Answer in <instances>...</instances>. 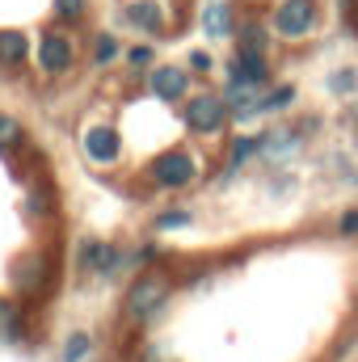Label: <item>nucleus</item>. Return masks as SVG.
I'll return each mask as SVG.
<instances>
[{
    "mask_svg": "<svg viewBox=\"0 0 358 362\" xmlns=\"http://www.w3.org/2000/svg\"><path fill=\"white\" fill-rule=\"evenodd\" d=\"M169 278L165 274H144L131 291H127V312L135 316V320H148V316H156L161 308H165V299H169Z\"/></svg>",
    "mask_w": 358,
    "mask_h": 362,
    "instance_id": "obj_1",
    "label": "nucleus"
},
{
    "mask_svg": "<svg viewBox=\"0 0 358 362\" xmlns=\"http://www.w3.org/2000/svg\"><path fill=\"white\" fill-rule=\"evenodd\" d=\"M224 118H228V101H224V97L202 93V97H194V101L185 105V122H190V131H198V135H215V131L224 127Z\"/></svg>",
    "mask_w": 358,
    "mask_h": 362,
    "instance_id": "obj_2",
    "label": "nucleus"
},
{
    "mask_svg": "<svg viewBox=\"0 0 358 362\" xmlns=\"http://www.w3.org/2000/svg\"><path fill=\"white\" fill-rule=\"evenodd\" d=\"M312 25H316V4L312 0H282L278 13H274V30L282 38H304Z\"/></svg>",
    "mask_w": 358,
    "mask_h": 362,
    "instance_id": "obj_3",
    "label": "nucleus"
},
{
    "mask_svg": "<svg viewBox=\"0 0 358 362\" xmlns=\"http://www.w3.org/2000/svg\"><path fill=\"white\" fill-rule=\"evenodd\" d=\"M194 173H198V169H194V160H190L185 152H165V156L152 160V181H156V185H169V189L190 185Z\"/></svg>",
    "mask_w": 358,
    "mask_h": 362,
    "instance_id": "obj_4",
    "label": "nucleus"
},
{
    "mask_svg": "<svg viewBox=\"0 0 358 362\" xmlns=\"http://www.w3.org/2000/svg\"><path fill=\"white\" fill-rule=\"evenodd\" d=\"M266 76H270L266 55L236 51V59H232V85H266Z\"/></svg>",
    "mask_w": 358,
    "mask_h": 362,
    "instance_id": "obj_5",
    "label": "nucleus"
},
{
    "mask_svg": "<svg viewBox=\"0 0 358 362\" xmlns=\"http://www.w3.org/2000/svg\"><path fill=\"white\" fill-rule=\"evenodd\" d=\"M85 156H89V160H101V165H110V160L118 156V135H114L110 127H93L89 135H85Z\"/></svg>",
    "mask_w": 358,
    "mask_h": 362,
    "instance_id": "obj_6",
    "label": "nucleus"
},
{
    "mask_svg": "<svg viewBox=\"0 0 358 362\" xmlns=\"http://www.w3.org/2000/svg\"><path fill=\"white\" fill-rule=\"evenodd\" d=\"M38 59H42V68H47V72H64V68L72 64V47H68L59 34H47V38H42V47H38Z\"/></svg>",
    "mask_w": 358,
    "mask_h": 362,
    "instance_id": "obj_7",
    "label": "nucleus"
},
{
    "mask_svg": "<svg viewBox=\"0 0 358 362\" xmlns=\"http://www.w3.org/2000/svg\"><path fill=\"white\" fill-rule=\"evenodd\" d=\"M185 85H190V81H185L181 68H156V72H152V93H156L161 101H178L181 93H185Z\"/></svg>",
    "mask_w": 358,
    "mask_h": 362,
    "instance_id": "obj_8",
    "label": "nucleus"
},
{
    "mask_svg": "<svg viewBox=\"0 0 358 362\" xmlns=\"http://www.w3.org/2000/svg\"><path fill=\"white\" fill-rule=\"evenodd\" d=\"M127 17H131L139 30H148V34H161V25H165V13H161L156 0H135V4L127 8Z\"/></svg>",
    "mask_w": 358,
    "mask_h": 362,
    "instance_id": "obj_9",
    "label": "nucleus"
},
{
    "mask_svg": "<svg viewBox=\"0 0 358 362\" xmlns=\"http://www.w3.org/2000/svg\"><path fill=\"white\" fill-rule=\"evenodd\" d=\"M295 148H299L295 131H270V135H262V156H270V160H287Z\"/></svg>",
    "mask_w": 358,
    "mask_h": 362,
    "instance_id": "obj_10",
    "label": "nucleus"
},
{
    "mask_svg": "<svg viewBox=\"0 0 358 362\" xmlns=\"http://www.w3.org/2000/svg\"><path fill=\"white\" fill-rule=\"evenodd\" d=\"M202 30H207L211 38H228V34H232V13H228L224 0L207 4V13H202Z\"/></svg>",
    "mask_w": 358,
    "mask_h": 362,
    "instance_id": "obj_11",
    "label": "nucleus"
},
{
    "mask_svg": "<svg viewBox=\"0 0 358 362\" xmlns=\"http://www.w3.org/2000/svg\"><path fill=\"white\" fill-rule=\"evenodd\" d=\"M21 59H25V34H17V30H0V64L17 68Z\"/></svg>",
    "mask_w": 358,
    "mask_h": 362,
    "instance_id": "obj_12",
    "label": "nucleus"
},
{
    "mask_svg": "<svg viewBox=\"0 0 358 362\" xmlns=\"http://www.w3.org/2000/svg\"><path fill=\"white\" fill-rule=\"evenodd\" d=\"M85 266H93L97 274H114L118 270V253L105 249V245H89V249H85Z\"/></svg>",
    "mask_w": 358,
    "mask_h": 362,
    "instance_id": "obj_13",
    "label": "nucleus"
},
{
    "mask_svg": "<svg viewBox=\"0 0 358 362\" xmlns=\"http://www.w3.org/2000/svg\"><path fill=\"white\" fill-rule=\"evenodd\" d=\"M42 278H47V274H42V262L30 257V262H21V270H17V286H21V291H38Z\"/></svg>",
    "mask_w": 358,
    "mask_h": 362,
    "instance_id": "obj_14",
    "label": "nucleus"
},
{
    "mask_svg": "<svg viewBox=\"0 0 358 362\" xmlns=\"http://www.w3.org/2000/svg\"><path fill=\"white\" fill-rule=\"evenodd\" d=\"M241 51L266 55V30H262V25H245V30H241Z\"/></svg>",
    "mask_w": 358,
    "mask_h": 362,
    "instance_id": "obj_15",
    "label": "nucleus"
},
{
    "mask_svg": "<svg viewBox=\"0 0 358 362\" xmlns=\"http://www.w3.org/2000/svg\"><path fill=\"white\" fill-rule=\"evenodd\" d=\"M17 325H21L17 308L13 303H0V341H13L17 337Z\"/></svg>",
    "mask_w": 358,
    "mask_h": 362,
    "instance_id": "obj_16",
    "label": "nucleus"
},
{
    "mask_svg": "<svg viewBox=\"0 0 358 362\" xmlns=\"http://www.w3.org/2000/svg\"><path fill=\"white\" fill-rule=\"evenodd\" d=\"M291 101H295V89H291V85H282V89H274L270 97H262V114H266V110H287Z\"/></svg>",
    "mask_w": 358,
    "mask_h": 362,
    "instance_id": "obj_17",
    "label": "nucleus"
},
{
    "mask_svg": "<svg viewBox=\"0 0 358 362\" xmlns=\"http://www.w3.org/2000/svg\"><path fill=\"white\" fill-rule=\"evenodd\" d=\"M17 139H21V122L8 118V114H0V148H13Z\"/></svg>",
    "mask_w": 358,
    "mask_h": 362,
    "instance_id": "obj_18",
    "label": "nucleus"
},
{
    "mask_svg": "<svg viewBox=\"0 0 358 362\" xmlns=\"http://www.w3.org/2000/svg\"><path fill=\"white\" fill-rule=\"evenodd\" d=\"M85 354H89V337H85V333H72V341H68L64 358H68V362H81Z\"/></svg>",
    "mask_w": 358,
    "mask_h": 362,
    "instance_id": "obj_19",
    "label": "nucleus"
},
{
    "mask_svg": "<svg viewBox=\"0 0 358 362\" xmlns=\"http://www.w3.org/2000/svg\"><path fill=\"white\" fill-rule=\"evenodd\" d=\"M253 152H262V139H236V148H232V165L249 160Z\"/></svg>",
    "mask_w": 358,
    "mask_h": 362,
    "instance_id": "obj_20",
    "label": "nucleus"
},
{
    "mask_svg": "<svg viewBox=\"0 0 358 362\" xmlns=\"http://www.w3.org/2000/svg\"><path fill=\"white\" fill-rule=\"evenodd\" d=\"M354 85H358L354 72H337V76H329V89L333 93H354Z\"/></svg>",
    "mask_w": 358,
    "mask_h": 362,
    "instance_id": "obj_21",
    "label": "nucleus"
},
{
    "mask_svg": "<svg viewBox=\"0 0 358 362\" xmlns=\"http://www.w3.org/2000/svg\"><path fill=\"white\" fill-rule=\"evenodd\" d=\"M55 8H59L64 17H76V13L85 8V0H55Z\"/></svg>",
    "mask_w": 358,
    "mask_h": 362,
    "instance_id": "obj_22",
    "label": "nucleus"
},
{
    "mask_svg": "<svg viewBox=\"0 0 358 362\" xmlns=\"http://www.w3.org/2000/svg\"><path fill=\"white\" fill-rule=\"evenodd\" d=\"M114 51H118V47H114V38H101V42H97V59H101V64H105V59H114Z\"/></svg>",
    "mask_w": 358,
    "mask_h": 362,
    "instance_id": "obj_23",
    "label": "nucleus"
},
{
    "mask_svg": "<svg viewBox=\"0 0 358 362\" xmlns=\"http://www.w3.org/2000/svg\"><path fill=\"white\" fill-rule=\"evenodd\" d=\"M190 64H194V72H211V55H207V51H194Z\"/></svg>",
    "mask_w": 358,
    "mask_h": 362,
    "instance_id": "obj_24",
    "label": "nucleus"
},
{
    "mask_svg": "<svg viewBox=\"0 0 358 362\" xmlns=\"http://www.w3.org/2000/svg\"><path fill=\"white\" fill-rule=\"evenodd\" d=\"M185 223H190V215H161V228H185Z\"/></svg>",
    "mask_w": 358,
    "mask_h": 362,
    "instance_id": "obj_25",
    "label": "nucleus"
},
{
    "mask_svg": "<svg viewBox=\"0 0 358 362\" xmlns=\"http://www.w3.org/2000/svg\"><path fill=\"white\" fill-rule=\"evenodd\" d=\"M358 232V211H350L346 219H342V236H354Z\"/></svg>",
    "mask_w": 358,
    "mask_h": 362,
    "instance_id": "obj_26",
    "label": "nucleus"
},
{
    "mask_svg": "<svg viewBox=\"0 0 358 362\" xmlns=\"http://www.w3.org/2000/svg\"><path fill=\"white\" fill-rule=\"evenodd\" d=\"M148 59H152V51H144V47L131 51V64H148Z\"/></svg>",
    "mask_w": 358,
    "mask_h": 362,
    "instance_id": "obj_27",
    "label": "nucleus"
}]
</instances>
